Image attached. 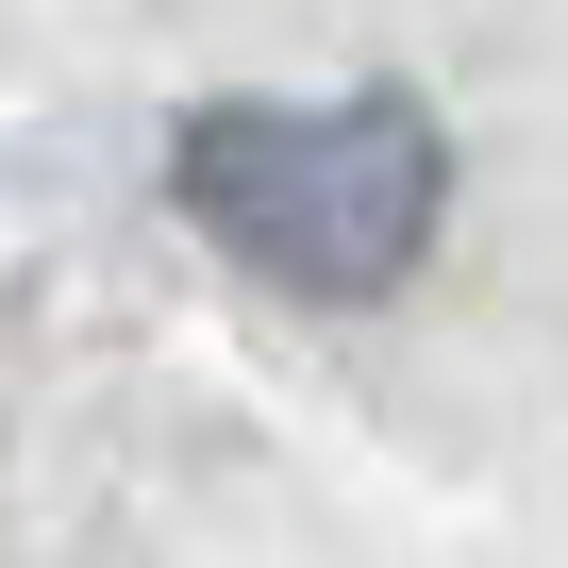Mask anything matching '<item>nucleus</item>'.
I'll use <instances>...</instances> for the list:
<instances>
[{
  "instance_id": "f257e3e1",
  "label": "nucleus",
  "mask_w": 568,
  "mask_h": 568,
  "mask_svg": "<svg viewBox=\"0 0 568 568\" xmlns=\"http://www.w3.org/2000/svg\"><path fill=\"white\" fill-rule=\"evenodd\" d=\"M168 201L284 302H385L452 217V134L402 84L352 101H201L168 134Z\"/></svg>"
}]
</instances>
